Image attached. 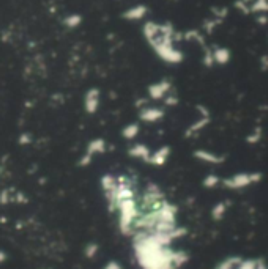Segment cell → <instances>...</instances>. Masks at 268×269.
Returning <instances> with one entry per match:
<instances>
[{
	"label": "cell",
	"mask_w": 268,
	"mask_h": 269,
	"mask_svg": "<svg viewBox=\"0 0 268 269\" xmlns=\"http://www.w3.org/2000/svg\"><path fill=\"white\" fill-rule=\"evenodd\" d=\"M133 252L141 269H181L189 262L186 252L161 244L152 234L133 236Z\"/></svg>",
	"instance_id": "1"
},
{
	"label": "cell",
	"mask_w": 268,
	"mask_h": 269,
	"mask_svg": "<svg viewBox=\"0 0 268 269\" xmlns=\"http://www.w3.org/2000/svg\"><path fill=\"white\" fill-rule=\"evenodd\" d=\"M142 35L156 56L167 64H180L185 60L183 52L175 48V42L183 40L172 24H158L148 20L142 27Z\"/></svg>",
	"instance_id": "2"
},
{
	"label": "cell",
	"mask_w": 268,
	"mask_h": 269,
	"mask_svg": "<svg viewBox=\"0 0 268 269\" xmlns=\"http://www.w3.org/2000/svg\"><path fill=\"white\" fill-rule=\"evenodd\" d=\"M117 218H119V230L123 236H130L133 238L136 222L141 216V210H139V197L131 200L120 202L115 208Z\"/></svg>",
	"instance_id": "3"
},
{
	"label": "cell",
	"mask_w": 268,
	"mask_h": 269,
	"mask_svg": "<svg viewBox=\"0 0 268 269\" xmlns=\"http://www.w3.org/2000/svg\"><path fill=\"white\" fill-rule=\"evenodd\" d=\"M262 180H263L262 172H240V174H235L230 178L222 180V186L229 190H243L259 184Z\"/></svg>",
	"instance_id": "4"
},
{
	"label": "cell",
	"mask_w": 268,
	"mask_h": 269,
	"mask_svg": "<svg viewBox=\"0 0 268 269\" xmlns=\"http://www.w3.org/2000/svg\"><path fill=\"white\" fill-rule=\"evenodd\" d=\"M106 150H107V142L104 140V138H101V137L93 138V140H90L87 144V146H85V152L81 156V159L78 160V166L82 167V168L84 167H89L92 164L93 158L106 153Z\"/></svg>",
	"instance_id": "5"
},
{
	"label": "cell",
	"mask_w": 268,
	"mask_h": 269,
	"mask_svg": "<svg viewBox=\"0 0 268 269\" xmlns=\"http://www.w3.org/2000/svg\"><path fill=\"white\" fill-rule=\"evenodd\" d=\"M197 112H199V118L197 120L189 124L186 128V131H185V138H192V137H196L199 136L203 129H205L208 124H210V120H211V115L208 112L207 107H202V106H197Z\"/></svg>",
	"instance_id": "6"
},
{
	"label": "cell",
	"mask_w": 268,
	"mask_h": 269,
	"mask_svg": "<svg viewBox=\"0 0 268 269\" xmlns=\"http://www.w3.org/2000/svg\"><path fill=\"white\" fill-rule=\"evenodd\" d=\"M170 93H172V82L167 79L148 85L147 88L148 101H164Z\"/></svg>",
	"instance_id": "7"
},
{
	"label": "cell",
	"mask_w": 268,
	"mask_h": 269,
	"mask_svg": "<svg viewBox=\"0 0 268 269\" xmlns=\"http://www.w3.org/2000/svg\"><path fill=\"white\" fill-rule=\"evenodd\" d=\"M101 104V92L98 88H90L84 96V110L87 115H95Z\"/></svg>",
	"instance_id": "8"
},
{
	"label": "cell",
	"mask_w": 268,
	"mask_h": 269,
	"mask_svg": "<svg viewBox=\"0 0 268 269\" xmlns=\"http://www.w3.org/2000/svg\"><path fill=\"white\" fill-rule=\"evenodd\" d=\"M192 156H194V159H197L199 162L208 164V166H221L226 162V158L224 156L208 152V150H203V148L194 150V152H192Z\"/></svg>",
	"instance_id": "9"
},
{
	"label": "cell",
	"mask_w": 268,
	"mask_h": 269,
	"mask_svg": "<svg viewBox=\"0 0 268 269\" xmlns=\"http://www.w3.org/2000/svg\"><path fill=\"white\" fill-rule=\"evenodd\" d=\"M166 116V112L161 109V107H152V106H147L144 109L139 110V120L144 122V123H159L163 118Z\"/></svg>",
	"instance_id": "10"
},
{
	"label": "cell",
	"mask_w": 268,
	"mask_h": 269,
	"mask_svg": "<svg viewBox=\"0 0 268 269\" xmlns=\"http://www.w3.org/2000/svg\"><path fill=\"white\" fill-rule=\"evenodd\" d=\"M170 153H172V150H170L169 145H163L156 148L155 152L152 153V158H150L148 164L153 166V167H163L167 164V160L170 158Z\"/></svg>",
	"instance_id": "11"
},
{
	"label": "cell",
	"mask_w": 268,
	"mask_h": 269,
	"mask_svg": "<svg viewBox=\"0 0 268 269\" xmlns=\"http://www.w3.org/2000/svg\"><path fill=\"white\" fill-rule=\"evenodd\" d=\"M152 153L153 152L145 144H134L128 148V156L136 160H142V162H147V164H148L150 158H152Z\"/></svg>",
	"instance_id": "12"
},
{
	"label": "cell",
	"mask_w": 268,
	"mask_h": 269,
	"mask_svg": "<svg viewBox=\"0 0 268 269\" xmlns=\"http://www.w3.org/2000/svg\"><path fill=\"white\" fill-rule=\"evenodd\" d=\"M147 14H148V8L145 5H134L122 13V19L130 20V22H137V20H142Z\"/></svg>",
	"instance_id": "13"
},
{
	"label": "cell",
	"mask_w": 268,
	"mask_h": 269,
	"mask_svg": "<svg viewBox=\"0 0 268 269\" xmlns=\"http://www.w3.org/2000/svg\"><path fill=\"white\" fill-rule=\"evenodd\" d=\"M10 203H27V198L24 194L13 189H4L0 192V205H10Z\"/></svg>",
	"instance_id": "14"
},
{
	"label": "cell",
	"mask_w": 268,
	"mask_h": 269,
	"mask_svg": "<svg viewBox=\"0 0 268 269\" xmlns=\"http://www.w3.org/2000/svg\"><path fill=\"white\" fill-rule=\"evenodd\" d=\"M213 57H214V63L219 64V66H226L227 63H230L232 60V52L224 48V46H218L213 48Z\"/></svg>",
	"instance_id": "15"
},
{
	"label": "cell",
	"mask_w": 268,
	"mask_h": 269,
	"mask_svg": "<svg viewBox=\"0 0 268 269\" xmlns=\"http://www.w3.org/2000/svg\"><path fill=\"white\" fill-rule=\"evenodd\" d=\"M229 208H230V202H227V200L218 202L216 205L211 208V219L214 222H221L224 218H226Z\"/></svg>",
	"instance_id": "16"
},
{
	"label": "cell",
	"mask_w": 268,
	"mask_h": 269,
	"mask_svg": "<svg viewBox=\"0 0 268 269\" xmlns=\"http://www.w3.org/2000/svg\"><path fill=\"white\" fill-rule=\"evenodd\" d=\"M139 134H141V123H139V122L126 124V126L122 129V137L125 138V140H128V142L134 140V138H136Z\"/></svg>",
	"instance_id": "17"
},
{
	"label": "cell",
	"mask_w": 268,
	"mask_h": 269,
	"mask_svg": "<svg viewBox=\"0 0 268 269\" xmlns=\"http://www.w3.org/2000/svg\"><path fill=\"white\" fill-rule=\"evenodd\" d=\"M241 262H243L241 256H229L226 260H222L214 269H237Z\"/></svg>",
	"instance_id": "18"
},
{
	"label": "cell",
	"mask_w": 268,
	"mask_h": 269,
	"mask_svg": "<svg viewBox=\"0 0 268 269\" xmlns=\"http://www.w3.org/2000/svg\"><path fill=\"white\" fill-rule=\"evenodd\" d=\"M219 184H222V180L216 174H208L202 180V186L205 189H216Z\"/></svg>",
	"instance_id": "19"
},
{
	"label": "cell",
	"mask_w": 268,
	"mask_h": 269,
	"mask_svg": "<svg viewBox=\"0 0 268 269\" xmlns=\"http://www.w3.org/2000/svg\"><path fill=\"white\" fill-rule=\"evenodd\" d=\"M183 40L185 41H192V42H197L202 48H205V40H203V35L200 34L199 30H189L183 34Z\"/></svg>",
	"instance_id": "20"
},
{
	"label": "cell",
	"mask_w": 268,
	"mask_h": 269,
	"mask_svg": "<svg viewBox=\"0 0 268 269\" xmlns=\"http://www.w3.org/2000/svg\"><path fill=\"white\" fill-rule=\"evenodd\" d=\"M62 24L65 26L67 28H78L81 24H82V16L81 14H68L67 18H63V20H62Z\"/></svg>",
	"instance_id": "21"
},
{
	"label": "cell",
	"mask_w": 268,
	"mask_h": 269,
	"mask_svg": "<svg viewBox=\"0 0 268 269\" xmlns=\"http://www.w3.org/2000/svg\"><path fill=\"white\" fill-rule=\"evenodd\" d=\"M263 137V129L260 126H255L254 131H251L248 136H246V144L248 145H257Z\"/></svg>",
	"instance_id": "22"
},
{
	"label": "cell",
	"mask_w": 268,
	"mask_h": 269,
	"mask_svg": "<svg viewBox=\"0 0 268 269\" xmlns=\"http://www.w3.org/2000/svg\"><path fill=\"white\" fill-rule=\"evenodd\" d=\"M98 254H100V244L89 242L84 247V256L87 258V260H95V258L98 256Z\"/></svg>",
	"instance_id": "23"
},
{
	"label": "cell",
	"mask_w": 268,
	"mask_h": 269,
	"mask_svg": "<svg viewBox=\"0 0 268 269\" xmlns=\"http://www.w3.org/2000/svg\"><path fill=\"white\" fill-rule=\"evenodd\" d=\"M252 4H254V0H237V2H235V8H237L238 12H241L243 14H251Z\"/></svg>",
	"instance_id": "24"
},
{
	"label": "cell",
	"mask_w": 268,
	"mask_h": 269,
	"mask_svg": "<svg viewBox=\"0 0 268 269\" xmlns=\"http://www.w3.org/2000/svg\"><path fill=\"white\" fill-rule=\"evenodd\" d=\"M252 13L254 14H268V0H254L252 4Z\"/></svg>",
	"instance_id": "25"
},
{
	"label": "cell",
	"mask_w": 268,
	"mask_h": 269,
	"mask_svg": "<svg viewBox=\"0 0 268 269\" xmlns=\"http://www.w3.org/2000/svg\"><path fill=\"white\" fill-rule=\"evenodd\" d=\"M202 63L205 68H213L214 64V57H213V49H208L205 48V52H203V58H202Z\"/></svg>",
	"instance_id": "26"
},
{
	"label": "cell",
	"mask_w": 268,
	"mask_h": 269,
	"mask_svg": "<svg viewBox=\"0 0 268 269\" xmlns=\"http://www.w3.org/2000/svg\"><path fill=\"white\" fill-rule=\"evenodd\" d=\"M257 263H259V260H254V258H243V262L237 269H257Z\"/></svg>",
	"instance_id": "27"
},
{
	"label": "cell",
	"mask_w": 268,
	"mask_h": 269,
	"mask_svg": "<svg viewBox=\"0 0 268 269\" xmlns=\"http://www.w3.org/2000/svg\"><path fill=\"white\" fill-rule=\"evenodd\" d=\"M32 142H34V138H32V136L29 132H24V134H21L19 138H18V144L21 146H29Z\"/></svg>",
	"instance_id": "28"
},
{
	"label": "cell",
	"mask_w": 268,
	"mask_h": 269,
	"mask_svg": "<svg viewBox=\"0 0 268 269\" xmlns=\"http://www.w3.org/2000/svg\"><path fill=\"white\" fill-rule=\"evenodd\" d=\"M178 102H180L178 96H175L174 93H170L167 98L164 100V106L166 107H175V106H178Z\"/></svg>",
	"instance_id": "29"
},
{
	"label": "cell",
	"mask_w": 268,
	"mask_h": 269,
	"mask_svg": "<svg viewBox=\"0 0 268 269\" xmlns=\"http://www.w3.org/2000/svg\"><path fill=\"white\" fill-rule=\"evenodd\" d=\"M103 269H123V266H122L119 262H115V260H109V262H107V263L103 266Z\"/></svg>",
	"instance_id": "30"
},
{
	"label": "cell",
	"mask_w": 268,
	"mask_h": 269,
	"mask_svg": "<svg viewBox=\"0 0 268 269\" xmlns=\"http://www.w3.org/2000/svg\"><path fill=\"white\" fill-rule=\"evenodd\" d=\"M257 22H259L260 26L268 24V16L266 14H259V16H257Z\"/></svg>",
	"instance_id": "31"
},
{
	"label": "cell",
	"mask_w": 268,
	"mask_h": 269,
	"mask_svg": "<svg viewBox=\"0 0 268 269\" xmlns=\"http://www.w3.org/2000/svg\"><path fill=\"white\" fill-rule=\"evenodd\" d=\"M7 260H8V254L4 249H0V264H4Z\"/></svg>",
	"instance_id": "32"
},
{
	"label": "cell",
	"mask_w": 268,
	"mask_h": 269,
	"mask_svg": "<svg viewBox=\"0 0 268 269\" xmlns=\"http://www.w3.org/2000/svg\"><path fill=\"white\" fill-rule=\"evenodd\" d=\"M257 269H268V264L263 260H259V263H257Z\"/></svg>",
	"instance_id": "33"
},
{
	"label": "cell",
	"mask_w": 268,
	"mask_h": 269,
	"mask_svg": "<svg viewBox=\"0 0 268 269\" xmlns=\"http://www.w3.org/2000/svg\"><path fill=\"white\" fill-rule=\"evenodd\" d=\"M4 172H5V167L0 164V178H2V175H4Z\"/></svg>",
	"instance_id": "34"
}]
</instances>
